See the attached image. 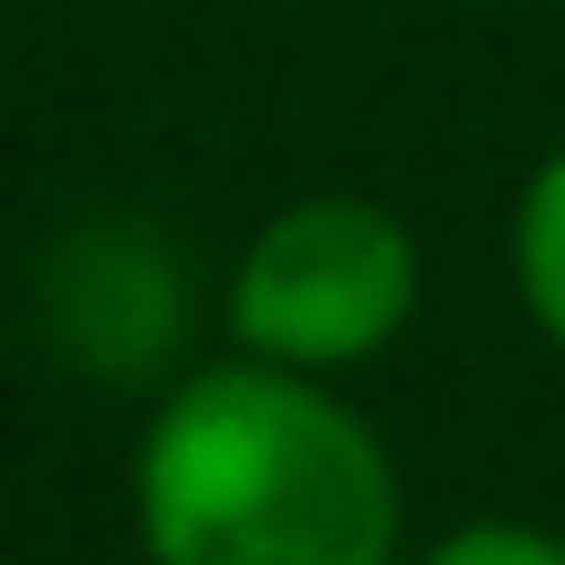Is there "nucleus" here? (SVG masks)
Instances as JSON below:
<instances>
[{"mask_svg":"<svg viewBox=\"0 0 565 565\" xmlns=\"http://www.w3.org/2000/svg\"><path fill=\"white\" fill-rule=\"evenodd\" d=\"M513 294H524L534 335L565 356V147L524 179V200H513Z\"/></svg>","mask_w":565,"mask_h":565,"instance_id":"nucleus-4","label":"nucleus"},{"mask_svg":"<svg viewBox=\"0 0 565 565\" xmlns=\"http://www.w3.org/2000/svg\"><path fill=\"white\" fill-rule=\"evenodd\" d=\"M147 565H398L408 492L335 377L210 356L158 387L126 471Z\"/></svg>","mask_w":565,"mask_h":565,"instance_id":"nucleus-1","label":"nucleus"},{"mask_svg":"<svg viewBox=\"0 0 565 565\" xmlns=\"http://www.w3.org/2000/svg\"><path fill=\"white\" fill-rule=\"evenodd\" d=\"M398 565H565V534L555 524H513V513H482V524H450L440 545H419Z\"/></svg>","mask_w":565,"mask_h":565,"instance_id":"nucleus-5","label":"nucleus"},{"mask_svg":"<svg viewBox=\"0 0 565 565\" xmlns=\"http://www.w3.org/2000/svg\"><path fill=\"white\" fill-rule=\"evenodd\" d=\"M408 315H419V242L387 200H356V189H315L273 210L221 282L231 345L273 366H315V377L387 356Z\"/></svg>","mask_w":565,"mask_h":565,"instance_id":"nucleus-2","label":"nucleus"},{"mask_svg":"<svg viewBox=\"0 0 565 565\" xmlns=\"http://www.w3.org/2000/svg\"><path fill=\"white\" fill-rule=\"evenodd\" d=\"M126 303L189 324L179 263H168L147 231H84V242L53 263V324H63V345H74L95 377H158L168 356H158V335H147V324H126ZM168 377H179V366H168Z\"/></svg>","mask_w":565,"mask_h":565,"instance_id":"nucleus-3","label":"nucleus"}]
</instances>
